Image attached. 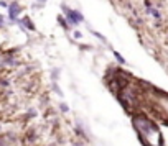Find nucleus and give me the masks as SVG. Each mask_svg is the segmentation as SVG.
<instances>
[{"label": "nucleus", "mask_w": 168, "mask_h": 146, "mask_svg": "<svg viewBox=\"0 0 168 146\" xmlns=\"http://www.w3.org/2000/svg\"><path fill=\"white\" fill-rule=\"evenodd\" d=\"M64 12H66V15L69 17V20H71V23H73V25H76V23H79V21L82 20V17H81L79 13H76V12H71L69 8H66Z\"/></svg>", "instance_id": "obj_1"}, {"label": "nucleus", "mask_w": 168, "mask_h": 146, "mask_svg": "<svg viewBox=\"0 0 168 146\" xmlns=\"http://www.w3.org/2000/svg\"><path fill=\"white\" fill-rule=\"evenodd\" d=\"M17 13H18V7H17V5H12V7H10V17L13 18V17H17Z\"/></svg>", "instance_id": "obj_2"}]
</instances>
